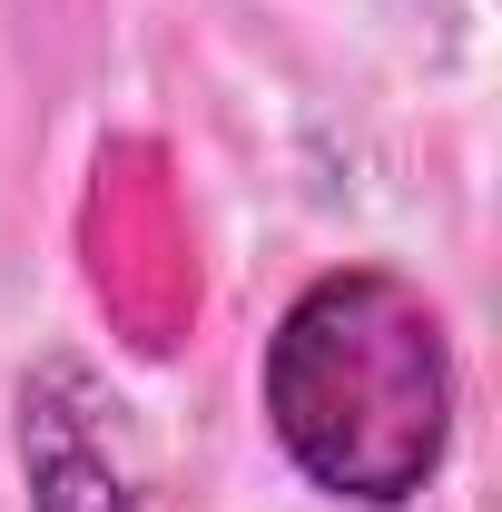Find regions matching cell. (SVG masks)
<instances>
[{"mask_svg": "<svg viewBox=\"0 0 502 512\" xmlns=\"http://www.w3.org/2000/svg\"><path fill=\"white\" fill-rule=\"evenodd\" d=\"M453 335L404 266H325L256 355V414L296 483L345 512H404L453 463Z\"/></svg>", "mask_w": 502, "mask_h": 512, "instance_id": "obj_1", "label": "cell"}, {"mask_svg": "<svg viewBox=\"0 0 502 512\" xmlns=\"http://www.w3.org/2000/svg\"><path fill=\"white\" fill-rule=\"evenodd\" d=\"M119 394L79 355H40L10 394V444H20V493L30 512H148L138 463L119 444Z\"/></svg>", "mask_w": 502, "mask_h": 512, "instance_id": "obj_2", "label": "cell"}]
</instances>
